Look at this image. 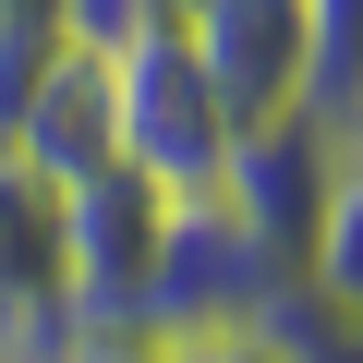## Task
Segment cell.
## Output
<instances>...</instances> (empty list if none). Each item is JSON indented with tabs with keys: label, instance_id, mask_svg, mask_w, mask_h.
Wrapping results in <instances>:
<instances>
[{
	"label": "cell",
	"instance_id": "7",
	"mask_svg": "<svg viewBox=\"0 0 363 363\" xmlns=\"http://www.w3.org/2000/svg\"><path fill=\"white\" fill-rule=\"evenodd\" d=\"M49 37H61V0H0V49H13V73H25Z\"/></svg>",
	"mask_w": 363,
	"mask_h": 363
},
{
	"label": "cell",
	"instance_id": "5",
	"mask_svg": "<svg viewBox=\"0 0 363 363\" xmlns=\"http://www.w3.org/2000/svg\"><path fill=\"white\" fill-rule=\"evenodd\" d=\"M303 291L363 327V145L327 169V206H315V242H303Z\"/></svg>",
	"mask_w": 363,
	"mask_h": 363
},
{
	"label": "cell",
	"instance_id": "8",
	"mask_svg": "<svg viewBox=\"0 0 363 363\" xmlns=\"http://www.w3.org/2000/svg\"><path fill=\"white\" fill-rule=\"evenodd\" d=\"M145 13H157V25H182V13H194V0H145Z\"/></svg>",
	"mask_w": 363,
	"mask_h": 363
},
{
	"label": "cell",
	"instance_id": "2",
	"mask_svg": "<svg viewBox=\"0 0 363 363\" xmlns=\"http://www.w3.org/2000/svg\"><path fill=\"white\" fill-rule=\"evenodd\" d=\"M0 363H85L73 194L0 145Z\"/></svg>",
	"mask_w": 363,
	"mask_h": 363
},
{
	"label": "cell",
	"instance_id": "6",
	"mask_svg": "<svg viewBox=\"0 0 363 363\" xmlns=\"http://www.w3.org/2000/svg\"><path fill=\"white\" fill-rule=\"evenodd\" d=\"M303 121L339 157L363 145V0H315V97H303Z\"/></svg>",
	"mask_w": 363,
	"mask_h": 363
},
{
	"label": "cell",
	"instance_id": "1",
	"mask_svg": "<svg viewBox=\"0 0 363 363\" xmlns=\"http://www.w3.org/2000/svg\"><path fill=\"white\" fill-rule=\"evenodd\" d=\"M121 157L157 182L169 206H218V182H230V157H242V133H230V109H218V85L194 73V49H182V25H133L121 49Z\"/></svg>",
	"mask_w": 363,
	"mask_h": 363
},
{
	"label": "cell",
	"instance_id": "4",
	"mask_svg": "<svg viewBox=\"0 0 363 363\" xmlns=\"http://www.w3.org/2000/svg\"><path fill=\"white\" fill-rule=\"evenodd\" d=\"M0 145L25 169H49L61 194L97 169H121V61L97 37H49L25 73H13V109H0Z\"/></svg>",
	"mask_w": 363,
	"mask_h": 363
},
{
	"label": "cell",
	"instance_id": "3",
	"mask_svg": "<svg viewBox=\"0 0 363 363\" xmlns=\"http://www.w3.org/2000/svg\"><path fill=\"white\" fill-rule=\"evenodd\" d=\"M182 49L218 85L230 133L255 145V133L303 121V97H315V0H194L182 13Z\"/></svg>",
	"mask_w": 363,
	"mask_h": 363
}]
</instances>
